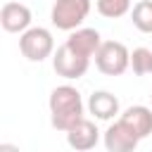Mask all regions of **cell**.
Masks as SVG:
<instances>
[{
    "instance_id": "cell-8",
    "label": "cell",
    "mask_w": 152,
    "mask_h": 152,
    "mask_svg": "<svg viewBox=\"0 0 152 152\" xmlns=\"http://www.w3.org/2000/svg\"><path fill=\"white\" fill-rule=\"evenodd\" d=\"M0 24L7 33H24L31 28V10L24 2H5L0 10Z\"/></svg>"
},
{
    "instance_id": "cell-15",
    "label": "cell",
    "mask_w": 152,
    "mask_h": 152,
    "mask_svg": "<svg viewBox=\"0 0 152 152\" xmlns=\"http://www.w3.org/2000/svg\"><path fill=\"white\" fill-rule=\"evenodd\" d=\"M0 152H21L17 145H12V142H2L0 145Z\"/></svg>"
},
{
    "instance_id": "cell-16",
    "label": "cell",
    "mask_w": 152,
    "mask_h": 152,
    "mask_svg": "<svg viewBox=\"0 0 152 152\" xmlns=\"http://www.w3.org/2000/svg\"><path fill=\"white\" fill-rule=\"evenodd\" d=\"M150 100H152V95H150Z\"/></svg>"
},
{
    "instance_id": "cell-7",
    "label": "cell",
    "mask_w": 152,
    "mask_h": 152,
    "mask_svg": "<svg viewBox=\"0 0 152 152\" xmlns=\"http://www.w3.org/2000/svg\"><path fill=\"white\" fill-rule=\"evenodd\" d=\"M97 140H100V131L90 119H81L66 131V142L76 152H90L97 145Z\"/></svg>"
},
{
    "instance_id": "cell-12",
    "label": "cell",
    "mask_w": 152,
    "mask_h": 152,
    "mask_svg": "<svg viewBox=\"0 0 152 152\" xmlns=\"http://www.w3.org/2000/svg\"><path fill=\"white\" fill-rule=\"evenodd\" d=\"M131 21L138 31L152 33V0H140L131 10Z\"/></svg>"
},
{
    "instance_id": "cell-13",
    "label": "cell",
    "mask_w": 152,
    "mask_h": 152,
    "mask_svg": "<svg viewBox=\"0 0 152 152\" xmlns=\"http://www.w3.org/2000/svg\"><path fill=\"white\" fill-rule=\"evenodd\" d=\"M131 2L133 0H95V7H97V12L102 17L119 19V17H124L131 10Z\"/></svg>"
},
{
    "instance_id": "cell-10",
    "label": "cell",
    "mask_w": 152,
    "mask_h": 152,
    "mask_svg": "<svg viewBox=\"0 0 152 152\" xmlns=\"http://www.w3.org/2000/svg\"><path fill=\"white\" fill-rule=\"evenodd\" d=\"M88 112L100 121H109L119 114V100L109 90H95L88 97Z\"/></svg>"
},
{
    "instance_id": "cell-11",
    "label": "cell",
    "mask_w": 152,
    "mask_h": 152,
    "mask_svg": "<svg viewBox=\"0 0 152 152\" xmlns=\"http://www.w3.org/2000/svg\"><path fill=\"white\" fill-rule=\"evenodd\" d=\"M119 119L126 121V124L138 133L140 140L147 138V135H152V109H150V107H145V104H133V107H128Z\"/></svg>"
},
{
    "instance_id": "cell-6",
    "label": "cell",
    "mask_w": 152,
    "mask_h": 152,
    "mask_svg": "<svg viewBox=\"0 0 152 152\" xmlns=\"http://www.w3.org/2000/svg\"><path fill=\"white\" fill-rule=\"evenodd\" d=\"M102 142L107 147V152H135L140 138L138 133L121 119H116L102 135Z\"/></svg>"
},
{
    "instance_id": "cell-3",
    "label": "cell",
    "mask_w": 152,
    "mask_h": 152,
    "mask_svg": "<svg viewBox=\"0 0 152 152\" xmlns=\"http://www.w3.org/2000/svg\"><path fill=\"white\" fill-rule=\"evenodd\" d=\"M19 50L28 62H43L55 55V38L43 26H31L19 36Z\"/></svg>"
},
{
    "instance_id": "cell-4",
    "label": "cell",
    "mask_w": 152,
    "mask_h": 152,
    "mask_svg": "<svg viewBox=\"0 0 152 152\" xmlns=\"http://www.w3.org/2000/svg\"><path fill=\"white\" fill-rule=\"evenodd\" d=\"M90 14V0H55L50 19L59 31H76Z\"/></svg>"
},
{
    "instance_id": "cell-2",
    "label": "cell",
    "mask_w": 152,
    "mask_h": 152,
    "mask_svg": "<svg viewBox=\"0 0 152 152\" xmlns=\"http://www.w3.org/2000/svg\"><path fill=\"white\" fill-rule=\"evenodd\" d=\"M95 66L104 76H121L131 66V52L119 40H102L100 50L95 52Z\"/></svg>"
},
{
    "instance_id": "cell-1",
    "label": "cell",
    "mask_w": 152,
    "mask_h": 152,
    "mask_svg": "<svg viewBox=\"0 0 152 152\" xmlns=\"http://www.w3.org/2000/svg\"><path fill=\"white\" fill-rule=\"evenodd\" d=\"M50 121L57 131H69L83 119V100L74 86H57L50 93Z\"/></svg>"
},
{
    "instance_id": "cell-14",
    "label": "cell",
    "mask_w": 152,
    "mask_h": 152,
    "mask_svg": "<svg viewBox=\"0 0 152 152\" xmlns=\"http://www.w3.org/2000/svg\"><path fill=\"white\" fill-rule=\"evenodd\" d=\"M131 69L138 76L152 74V48H135L131 52Z\"/></svg>"
},
{
    "instance_id": "cell-5",
    "label": "cell",
    "mask_w": 152,
    "mask_h": 152,
    "mask_svg": "<svg viewBox=\"0 0 152 152\" xmlns=\"http://www.w3.org/2000/svg\"><path fill=\"white\" fill-rule=\"evenodd\" d=\"M88 66H90V59L83 57V55H78V52H74L66 43H62L55 50V55H52V69L57 71V76H62L66 81L86 76Z\"/></svg>"
},
{
    "instance_id": "cell-9",
    "label": "cell",
    "mask_w": 152,
    "mask_h": 152,
    "mask_svg": "<svg viewBox=\"0 0 152 152\" xmlns=\"http://www.w3.org/2000/svg\"><path fill=\"white\" fill-rule=\"evenodd\" d=\"M74 52L83 55V57H95V52L100 50L102 45V38H100V31L97 28H76L69 33V38L64 40Z\"/></svg>"
}]
</instances>
